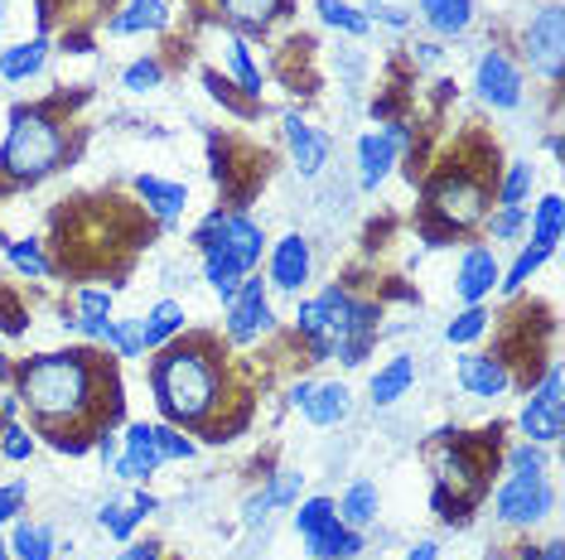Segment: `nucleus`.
Wrapping results in <instances>:
<instances>
[{
	"label": "nucleus",
	"instance_id": "obj_1",
	"mask_svg": "<svg viewBox=\"0 0 565 560\" xmlns=\"http://www.w3.org/2000/svg\"><path fill=\"white\" fill-rule=\"evenodd\" d=\"M117 377L111 367H102L93 348H58L40 353V358H24L15 367V397L34 416L40 435H68L73 426L93 420V435L102 426L121 416L117 397Z\"/></svg>",
	"mask_w": 565,
	"mask_h": 560
},
{
	"label": "nucleus",
	"instance_id": "obj_2",
	"mask_svg": "<svg viewBox=\"0 0 565 560\" xmlns=\"http://www.w3.org/2000/svg\"><path fill=\"white\" fill-rule=\"evenodd\" d=\"M150 391H156V406L174 426H209L217 406L227 401L223 353L213 348V338L164 343L156 363H150Z\"/></svg>",
	"mask_w": 565,
	"mask_h": 560
},
{
	"label": "nucleus",
	"instance_id": "obj_3",
	"mask_svg": "<svg viewBox=\"0 0 565 560\" xmlns=\"http://www.w3.org/2000/svg\"><path fill=\"white\" fill-rule=\"evenodd\" d=\"M68 160V121H58L49 107H15L0 140V180L40 184Z\"/></svg>",
	"mask_w": 565,
	"mask_h": 560
},
{
	"label": "nucleus",
	"instance_id": "obj_4",
	"mask_svg": "<svg viewBox=\"0 0 565 560\" xmlns=\"http://www.w3.org/2000/svg\"><path fill=\"white\" fill-rule=\"evenodd\" d=\"M488 203H493V189H488L483 174L455 164V170H445L440 180L426 184V223L455 241L459 233H469L488 218Z\"/></svg>",
	"mask_w": 565,
	"mask_h": 560
},
{
	"label": "nucleus",
	"instance_id": "obj_5",
	"mask_svg": "<svg viewBox=\"0 0 565 560\" xmlns=\"http://www.w3.org/2000/svg\"><path fill=\"white\" fill-rule=\"evenodd\" d=\"M556 513V483L546 474H508L493 493V517L503 527H536Z\"/></svg>",
	"mask_w": 565,
	"mask_h": 560
},
{
	"label": "nucleus",
	"instance_id": "obj_6",
	"mask_svg": "<svg viewBox=\"0 0 565 560\" xmlns=\"http://www.w3.org/2000/svg\"><path fill=\"white\" fill-rule=\"evenodd\" d=\"M522 54L532 63V73H542L551 87H561L565 78V6L551 0L542 6L522 30Z\"/></svg>",
	"mask_w": 565,
	"mask_h": 560
},
{
	"label": "nucleus",
	"instance_id": "obj_7",
	"mask_svg": "<svg viewBox=\"0 0 565 560\" xmlns=\"http://www.w3.org/2000/svg\"><path fill=\"white\" fill-rule=\"evenodd\" d=\"M223 310H227V324H223L227 343H237V348H247V343L276 334V310H271V300H266V280L256 271L242 276L233 304H223Z\"/></svg>",
	"mask_w": 565,
	"mask_h": 560
},
{
	"label": "nucleus",
	"instance_id": "obj_8",
	"mask_svg": "<svg viewBox=\"0 0 565 560\" xmlns=\"http://www.w3.org/2000/svg\"><path fill=\"white\" fill-rule=\"evenodd\" d=\"M522 435L532 444H556L565 435V401H561V363H546L542 387L526 397L522 416H518Z\"/></svg>",
	"mask_w": 565,
	"mask_h": 560
},
{
	"label": "nucleus",
	"instance_id": "obj_9",
	"mask_svg": "<svg viewBox=\"0 0 565 560\" xmlns=\"http://www.w3.org/2000/svg\"><path fill=\"white\" fill-rule=\"evenodd\" d=\"M473 87H479V97H483L493 111H518L522 97H526L522 68L508 58V49H483V54H479V68H473Z\"/></svg>",
	"mask_w": 565,
	"mask_h": 560
},
{
	"label": "nucleus",
	"instance_id": "obj_10",
	"mask_svg": "<svg viewBox=\"0 0 565 560\" xmlns=\"http://www.w3.org/2000/svg\"><path fill=\"white\" fill-rule=\"evenodd\" d=\"M160 464L164 460H160V444H156V426L131 420L126 435H121V454H117V464H111V474H117L121 483H146Z\"/></svg>",
	"mask_w": 565,
	"mask_h": 560
},
{
	"label": "nucleus",
	"instance_id": "obj_11",
	"mask_svg": "<svg viewBox=\"0 0 565 560\" xmlns=\"http://www.w3.org/2000/svg\"><path fill=\"white\" fill-rule=\"evenodd\" d=\"M310 271H315L310 237L286 233V237L276 241V251H271V271H266V286L286 290V295H300V290H305V280H310Z\"/></svg>",
	"mask_w": 565,
	"mask_h": 560
},
{
	"label": "nucleus",
	"instance_id": "obj_12",
	"mask_svg": "<svg viewBox=\"0 0 565 560\" xmlns=\"http://www.w3.org/2000/svg\"><path fill=\"white\" fill-rule=\"evenodd\" d=\"M280 131H286V150H290V164L305 174V180H319L329 164V136H319L300 111H286L280 117Z\"/></svg>",
	"mask_w": 565,
	"mask_h": 560
},
{
	"label": "nucleus",
	"instance_id": "obj_13",
	"mask_svg": "<svg viewBox=\"0 0 565 560\" xmlns=\"http://www.w3.org/2000/svg\"><path fill=\"white\" fill-rule=\"evenodd\" d=\"M455 377H459V387L479 401H493L512 387V367H508V358H498V353H465V358L455 363Z\"/></svg>",
	"mask_w": 565,
	"mask_h": 560
},
{
	"label": "nucleus",
	"instance_id": "obj_14",
	"mask_svg": "<svg viewBox=\"0 0 565 560\" xmlns=\"http://www.w3.org/2000/svg\"><path fill=\"white\" fill-rule=\"evenodd\" d=\"M498 276H503V266H498L493 247H469L455 271V295L465 304H483L498 290Z\"/></svg>",
	"mask_w": 565,
	"mask_h": 560
},
{
	"label": "nucleus",
	"instance_id": "obj_15",
	"mask_svg": "<svg viewBox=\"0 0 565 560\" xmlns=\"http://www.w3.org/2000/svg\"><path fill=\"white\" fill-rule=\"evenodd\" d=\"M396 160H402V146H396V136L387 126H382V131H367L358 140V189H363V194H377V184L396 170Z\"/></svg>",
	"mask_w": 565,
	"mask_h": 560
},
{
	"label": "nucleus",
	"instance_id": "obj_16",
	"mask_svg": "<svg viewBox=\"0 0 565 560\" xmlns=\"http://www.w3.org/2000/svg\"><path fill=\"white\" fill-rule=\"evenodd\" d=\"M213 247H223L227 257H233L242 271H256L262 266V251H266V233H262V223L252 218V213H242V208H227V227H223V237L213 241Z\"/></svg>",
	"mask_w": 565,
	"mask_h": 560
},
{
	"label": "nucleus",
	"instance_id": "obj_17",
	"mask_svg": "<svg viewBox=\"0 0 565 560\" xmlns=\"http://www.w3.org/2000/svg\"><path fill=\"white\" fill-rule=\"evenodd\" d=\"M300 488H305L300 469H276V474L266 478V488H256L252 498L242 503V521L256 527V521L271 517V507H295V503H300Z\"/></svg>",
	"mask_w": 565,
	"mask_h": 560
},
{
	"label": "nucleus",
	"instance_id": "obj_18",
	"mask_svg": "<svg viewBox=\"0 0 565 560\" xmlns=\"http://www.w3.org/2000/svg\"><path fill=\"white\" fill-rule=\"evenodd\" d=\"M136 198L146 203V213L160 227H174L189 208V189L174 184V180H160V174H136Z\"/></svg>",
	"mask_w": 565,
	"mask_h": 560
},
{
	"label": "nucleus",
	"instance_id": "obj_19",
	"mask_svg": "<svg viewBox=\"0 0 565 560\" xmlns=\"http://www.w3.org/2000/svg\"><path fill=\"white\" fill-rule=\"evenodd\" d=\"M290 10V0H217V15L233 24V34H266Z\"/></svg>",
	"mask_w": 565,
	"mask_h": 560
},
{
	"label": "nucleus",
	"instance_id": "obj_20",
	"mask_svg": "<svg viewBox=\"0 0 565 560\" xmlns=\"http://www.w3.org/2000/svg\"><path fill=\"white\" fill-rule=\"evenodd\" d=\"M411 381H416V358H411V353H396V358H387L377 373H372L367 401L372 406H396L411 391Z\"/></svg>",
	"mask_w": 565,
	"mask_h": 560
},
{
	"label": "nucleus",
	"instance_id": "obj_21",
	"mask_svg": "<svg viewBox=\"0 0 565 560\" xmlns=\"http://www.w3.org/2000/svg\"><path fill=\"white\" fill-rule=\"evenodd\" d=\"M179 334H184V304L179 300H160L140 314V343H146V353H160Z\"/></svg>",
	"mask_w": 565,
	"mask_h": 560
},
{
	"label": "nucleus",
	"instance_id": "obj_22",
	"mask_svg": "<svg viewBox=\"0 0 565 560\" xmlns=\"http://www.w3.org/2000/svg\"><path fill=\"white\" fill-rule=\"evenodd\" d=\"M10 560H54L58 551V537H54V527L49 521H24L15 517L10 521Z\"/></svg>",
	"mask_w": 565,
	"mask_h": 560
},
{
	"label": "nucleus",
	"instance_id": "obj_23",
	"mask_svg": "<svg viewBox=\"0 0 565 560\" xmlns=\"http://www.w3.org/2000/svg\"><path fill=\"white\" fill-rule=\"evenodd\" d=\"M300 411L310 426H339V420H349V411H353V391L343 387V381H315L310 401H305Z\"/></svg>",
	"mask_w": 565,
	"mask_h": 560
},
{
	"label": "nucleus",
	"instance_id": "obj_24",
	"mask_svg": "<svg viewBox=\"0 0 565 560\" xmlns=\"http://www.w3.org/2000/svg\"><path fill=\"white\" fill-rule=\"evenodd\" d=\"M49 63V40L40 34V40H24V44H10L0 49V83H30L40 78Z\"/></svg>",
	"mask_w": 565,
	"mask_h": 560
},
{
	"label": "nucleus",
	"instance_id": "obj_25",
	"mask_svg": "<svg viewBox=\"0 0 565 560\" xmlns=\"http://www.w3.org/2000/svg\"><path fill=\"white\" fill-rule=\"evenodd\" d=\"M170 24V6L164 0H126L117 15L107 20V34H156Z\"/></svg>",
	"mask_w": 565,
	"mask_h": 560
},
{
	"label": "nucleus",
	"instance_id": "obj_26",
	"mask_svg": "<svg viewBox=\"0 0 565 560\" xmlns=\"http://www.w3.org/2000/svg\"><path fill=\"white\" fill-rule=\"evenodd\" d=\"M367 551L363 531L343 527V521H333V527H324L319 537H305V556L310 560H358Z\"/></svg>",
	"mask_w": 565,
	"mask_h": 560
},
{
	"label": "nucleus",
	"instance_id": "obj_27",
	"mask_svg": "<svg viewBox=\"0 0 565 560\" xmlns=\"http://www.w3.org/2000/svg\"><path fill=\"white\" fill-rule=\"evenodd\" d=\"M416 10L440 40H459L473 24V0H416Z\"/></svg>",
	"mask_w": 565,
	"mask_h": 560
},
{
	"label": "nucleus",
	"instance_id": "obj_28",
	"mask_svg": "<svg viewBox=\"0 0 565 560\" xmlns=\"http://www.w3.org/2000/svg\"><path fill=\"white\" fill-rule=\"evenodd\" d=\"M339 521L343 527H353V531H363V527H372L377 521V513H382V493H377V483L372 478H358V483H349V493H343L339 503Z\"/></svg>",
	"mask_w": 565,
	"mask_h": 560
},
{
	"label": "nucleus",
	"instance_id": "obj_29",
	"mask_svg": "<svg viewBox=\"0 0 565 560\" xmlns=\"http://www.w3.org/2000/svg\"><path fill=\"white\" fill-rule=\"evenodd\" d=\"M0 251H6V261L15 266L24 280H49V276H54V261H49L44 241H34V237H6V233H0Z\"/></svg>",
	"mask_w": 565,
	"mask_h": 560
},
{
	"label": "nucleus",
	"instance_id": "obj_30",
	"mask_svg": "<svg viewBox=\"0 0 565 560\" xmlns=\"http://www.w3.org/2000/svg\"><path fill=\"white\" fill-rule=\"evenodd\" d=\"M227 68H233L242 97H247V101H262V68H256V58H252V49H247V40H242V34H227Z\"/></svg>",
	"mask_w": 565,
	"mask_h": 560
},
{
	"label": "nucleus",
	"instance_id": "obj_31",
	"mask_svg": "<svg viewBox=\"0 0 565 560\" xmlns=\"http://www.w3.org/2000/svg\"><path fill=\"white\" fill-rule=\"evenodd\" d=\"M526 227H532V247L556 251V241H561V194H546L542 203H536Z\"/></svg>",
	"mask_w": 565,
	"mask_h": 560
},
{
	"label": "nucleus",
	"instance_id": "obj_32",
	"mask_svg": "<svg viewBox=\"0 0 565 560\" xmlns=\"http://www.w3.org/2000/svg\"><path fill=\"white\" fill-rule=\"evenodd\" d=\"M315 10H319V20L329 24V30H339V34H349V40H363V34L372 30L363 10H353L349 0H315Z\"/></svg>",
	"mask_w": 565,
	"mask_h": 560
},
{
	"label": "nucleus",
	"instance_id": "obj_33",
	"mask_svg": "<svg viewBox=\"0 0 565 560\" xmlns=\"http://www.w3.org/2000/svg\"><path fill=\"white\" fill-rule=\"evenodd\" d=\"M339 521V507H333V498H300L295 503V537H319L324 527H333Z\"/></svg>",
	"mask_w": 565,
	"mask_h": 560
},
{
	"label": "nucleus",
	"instance_id": "obj_34",
	"mask_svg": "<svg viewBox=\"0 0 565 560\" xmlns=\"http://www.w3.org/2000/svg\"><path fill=\"white\" fill-rule=\"evenodd\" d=\"M488 324H493V314H488L483 304H465V310L445 324V338L455 343V348H469V343H479L488 334Z\"/></svg>",
	"mask_w": 565,
	"mask_h": 560
},
{
	"label": "nucleus",
	"instance_id": "obj_35",
	"mask_svg": "<svg viewBox=\"0 0 565 560\" xmlns=\"http://www.w3.org/2000/svg\"><path fill=\"white\" fill-rule=\"evenodd\" d=\"M546 261H551V251H546V247H522V251H518V261H512L508 271L498 276V290H503V295H518V290H522L536 271H542Z\"/></svg>",
	"mask_w": 565,
	"mask_h": 560
},
{
	"label": "nucleus",
	"instance_id": "obj_36",
	"mask_svg": "<svg viewBox=\"0 0 565 560\" xmlns=\"http://www.w3.org/2000/svg\"><path fill=\"white\" fill-rule=\"evenodd\" d=\"M532 180L536 170L526 160H512L503 170V180H498V208H522L526 194H532Z\"/></svg>",
	"mask_w": 565,
	"mask_h": 560
},
{
	"label": "nucleus",
	"instance_id": "obj_37",
	"mask_svg": "<svg viewBox=\"0 0 565 560\" xmlns=\"http://www.w3.org/2000/svg\"><path fill=\"white\" fill-rule=\"evenodd\" d=\"M34 430L30 426H20V420H6L0 426V460H10V464H30V454H34Z\"/></svg>",
	"mask_w": 565,
	"mask_h": 560
},
{
	"label": "nucleus",
	"instance_id": "obj_38",
	"mask_svg": "<svg viewBox=\"0 0 565 560\" xmlns=\"http://www.w3.org/2000/svg\"><path fill=\"white\" fill-rule=\"evenodd\" d=\"M121 87L126 93H156V87H164V63L150 54V58H136L131 68L121 73Z\"/></svg>",
	"mask_w": 565,
	"mask_h": 560
},
{
	"label": "nucleus",
	"instance_id": "obj_39",
	"mask_svg": "<svg viewBox=\"0 0 565 560\" xmlns=\"http://www.w3.org/2000/svg\"><path fill=\"white\" fill-rule=\"evenodd\" d=\"M97 527L117 541H131V531L140 527V517L131 513V503H102L97 507Z\"/></svg>",
	"mask_w": 565,
	"mask_h": 560
},
{
	"label": "nucleus",
	"instance_id": "obj_40",
	"mask_svg": "<svg viewBox=\"0 0 565 560\" xmlns=\"http://www.w3.org/2000/svg\"><path fill=\"white\" fill-rule=\"evenodd\" d=\"M488 241H518L526 233V208H498L483 218Z\"/></svg>",
	"mask_w": 565,
	"mask_h": 560
},
{
	"label": "nucleus",
	"instance_id": "obj_41",
	"mask_svg": "<svg viewBox=\"0 0 565 560\" xmlns=\"http://www.w3.org/2000/svg\"><path fill=\"white\" fill-rule=\"evenodd\" d=\"M107 348H111V358H146V343H140V320H111Z\"/></svg>",
	"mask_w": 565,
	"mask_h": 560
},
{
	"label": "nucleus",
	"instance_id": "obj_42",
	"mask_svg": "<svg viewBox=\"0 0 565 560\" xmlns=\"http://www.w3.org/2000/svg\"><path fill=\"white\" fill-rule=\"evenodd\" d=\"M203 87H209V97H213V101H223V107H227V111H237V117H252V111H256V101L237 97V93H233V83H227L223 73L203 68Z\"/></svg>",
	"mask_w": 565,
	"mask_h": 560
},
{
	"label": "nucleus",
	"instance_id": "obj_43",
	"mask_svg": "<svg viewBox=\"0 0 565 560\" xmlns=\"http://www.w3.org/2000/svg\"><path fill=\"white\" fill-rule=\"evenodd\" d=\"M508 474H546V450L542 444H532V440L512 444L508 450Z\"/></svg>",
	"mask_w": 565,
	"mask_h": 560
},
{
	"label": "nucleus",
	"instance_id": "obj_44",
	"mask_svg": "<svg viewBox=\"0 0 565 560\" xmlns=\"http://www.w3.org/2000/svg\"><path fill=\"white\" fill-rule=\"evenodd\" d=\"M156 444H160V460H194V440L184 435L179 426H156Z\"/></svg>",
	"mask_w": 565,
	"mask_h": 560
},
{
	"label": "nucleus",
	"instance_id": "obj_45",
	"mask_svg": "<svg viewBox=\"0 0 565 560\" xmlns=\"http://www.w3.org/2000/svg\"><path fill=\"white\" fill-rule=\"evenodd\" d=\"M223 227H227V208H213L209 218H203V223L194 227V233H189V247H194V251H209L213 241L223 237Z\"/></svg>",
	"mask_w": 565,
	"mask_h": 560
},
{
	"label": "nucleus",
	"instance_id": "obj_46",
	"mask_svg": "<svg viewBox=\"0 0 565 560\" xmlns=\"http://www.w3.org/2000/svg\"><path fill=\"white\" fill-rule=\"evenodd\" d=\"M24 498H30V488H24V483H0V531H6L10 521L24 513Z\"/></svg>",
	"mask_w": 565,
	"mask_h": 560
},
{
	"label": "nucleus",
	"instance_id": "obj_47",
	"mask_svg": "<svg viewBox=\"0 0 565 560\" xmlns=\"http://www.w3.org/2000/svg\"><path fill=\"white\" fill-rule=\"evenodd\" d=\"M363 15H367V24L377 20V24H387V30H406V24H411L406 10H402V6H387V0H372Z\"/></svg>",
	"mask_w": 565,
	"mask_h": 560
},
{
	"label": "nucleus",
	"instance_id": "obj_48",
	"mask_svg": "<svg viewBox=\"0 0 565 560\" xmlns=\"http://www.w3.org/2000/svg\"><path fill=\"white\" fill-rule=\"evenodd\" d=\"M93 454L111 469V464H117V454H121V435H111V426H102L97 435H93Z\"/></svg>",
	"mask_w": 565,
	"mask_h": 560
},
{
	"label": "nucleus",
	"instance_id": "obj_49",
	"mask_svg": "<svg viewBox=\"0 0 565 560\" xmlns=\"http://www.w3.org/2000/svg\"><path fill=\"white\" fill-rule=\"evenodd\" d=\"M121 560H160V541H126Z\"/></svg>",
	"mask_w": 565,
	"mask_h": 560
},
{
	"label": "nucleus",
	"instance_id": "obj_50",
	"mask_svg": "<svg viewBox=\"0 0 565 560\" xmlns=\"http://www.w3.org/2000/svg\"><path fill=\"white\" fill-rule=\"evenodd\" d=\"M522 560H565L561 541H546V546H522Z\"/></svg>",
	"mask_w": 565,
	"mask_h": 560
},
{
	"label": "nucleus",
	"instance_id": "obj_51",
	"mask_svg": "<svg viewBox=\"0 0 565 560\" xmlns=\"http://www.w3.org/2000/svg\"><path fill=\"white\" fill-rule=\"evenodd\" d=\"M131 513H136L140 521H146L150 513H160V498H156V493H146V488H140L136 498H131Z\"/></svg>",
	"mask_w": 565,
	"mask_h": 560
},
{
	"label": "nucleus",
	"instance_id": "obj_52",
	"mask_svg": "<svg viewBox=\"0 0 565 560\" xmlns=\"http://www.w3.org/2000/svg\"><path fill=\"white\" fill-rule=\"evenodd\" d=\"M20 411H24V406H20V397H15V387L0 391V426H6V420H20Z\"/></svg>",
	"mask_w": 565,
	"mask_h": 560
},
{
	"label": "nucleus",
	"instance_id": "obj_53",
	"mask_svg": "<svg viewBox=\"0 0 565 560\" xmlns=\"http://www.w3.org/2000/svg\"><path fill=\"white\" fill-rule=\"evenodd\" d=\"M310 391H315V377H300V381L290 387V406H295V411H300V406L310 401Z\"/></svg>",
	"mask_w": 565,
	"mask_h": 560
},
{
	"label": "nucleus",
	"instance_id": "obj_54",
	"mask_svg": "<svg viewBox=\"0 0 565 560\" xmlns=\"http://www.w3.org/2000/svg\"><path fill=\"white\" fill-rule=\"evenodd\" d=\"M406 560H440V546H435V541H416L406 551Z\"/></svg>",
	"mask_w": 565,
	"mask_h": 560
},
{
	"label": "nucleus",
	"instance_id": "obj_55",
	"mask_svg": "<svg viewBox=\"0 0 565 560\" xmlns=\"http://www.w3.org/2000/svg\"><path fill=\"white\" fill-rule=\"evenodd\" d=\"M63 49H68V54H93V40H87V34H63Z\"/></svg>",
	"mask_w": 565,
	"mask_h": 560
},
{
	"label": "nucleus",
	"instance_id": "obj_56",
	"mask_svg": "<svg viewBox=\"0 0 565 560\" xmlns=\"http://www.w3.org/2000/svg\"><path fill=\"white\" fill-rule=\"evenodd\" d=\"M416 63H440V44H416Z\"/></svg>",
	"mask_w": 565,
	"mask_h": 560
},
{
	"label": "nucleus",
	"instance_id": "obj_57",
	"mask_svg": "<svg viewBox=\"0 0 565 560\" xmlns=\"http://www.w3.org/2000/svg\"><path fill=\"white\" fill-rule=\"evenodd\" d=\"M0 560H10V546L6 541H0Z\"/></svg>",
	"mask_w": 565,
	"mask_h": 560
},
{
	"label": "nucleus",
	"instance_id": "obj_58",
	"mask_svg": "<svg viewBox=\"0 0 565 560\" xmlns=\"http://www.w3.org/2000/svg\"><path fill=\"white\" fill-rule=\"evenodd\" d=\"M0 6H6V0H0Z\"/></svg>",
	"mask_w": 565,
	"mask_h": 560
}]
</instances>
